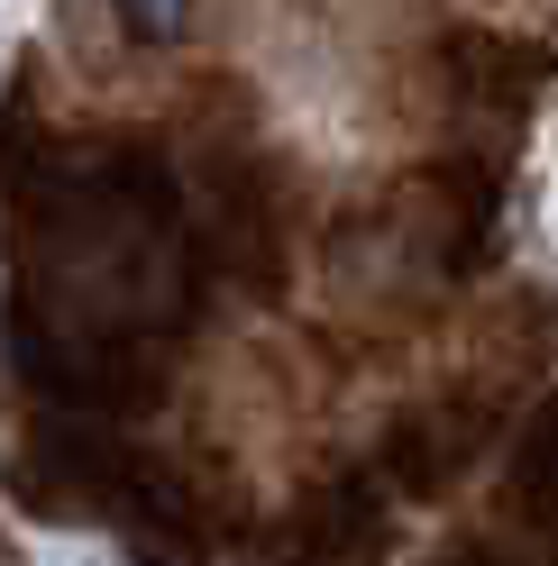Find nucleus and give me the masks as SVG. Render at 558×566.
Masks as SVG:
<instances>
[{"mask_svg": "<svg viewBox=\"0 0 558 566\" xmlns=\"http://www.w3.org/2000/svg\"><path fill=\"white\" fill-rule=\"evenodd\" d=\"M128 10H137L147 38H174V28H184V0H128Z\"/></svg>", "mask_w": 558, "mask_h": 566, "instance_id": "nucleus-1", "label": "nucleus"}]
</instances>
